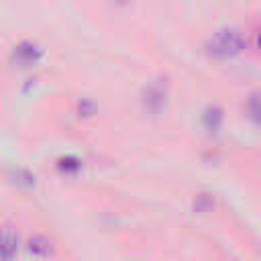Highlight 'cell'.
<instances>
[{"label":"cell","instance_id":"obj_1","mask_svg":"<svg viewBox=\"0 0 261 261\" xmlns=\"http://www.w3.org/2000/svg\"><path fill=\"white\" fill-rule=\"evenodd\" d=\"M245 47H247V37H243L237 29L216 31L206 45L208 53L214 57H234V55L243 53Z\"/></svg>","mask_w":261,"mask_h":261},{"label":"cell","instance_id":"obj_2","mask_svg":"<svg viewBox=\"0 0 261 261\" xmlns=\"http://www.w3.org/2000/svg\"><path fill=\"white\" fill-rule=\"evenodd\" d=\"M39 57H41V49L35 43H20L18 47H14V53H12V59L18 67L35 65Z\"/></svg>","mask_w":261,"mask_h":261},{"label":"cell","instance_id":"obj_3","mask_svg":"<svg viewBox=\"0 0 261 261\" xmlns=\"http://www.w3.org/2000/svg\"><path fill=\"white\" fill-rule=\"evenodd\" d=\"M18 251V232L6 224L0 228V259H12Z\"/></svg>","mask_w":261,"mask_h":261},{"label":"cell","instance_id":"obj_4","mask_svg":"<svg viewBox=\"0 0 261 261\" xmlns=\"http://www.w3.org/2000/svg\"><path fill=\"white\" fill-rule=\"evenodd\" d=\"M165 98H167V90L163 84H151L147 90H145V108L149 112H159L165 104Z\"/></svg>","mask_w":261,"mask_h":261},{"label":"cell","instance_id":"obj_5","mask_svg":"<svg viewBox=\"0 0 261 261\" xmlns=\"http://www.w3.org/2000/svg\"><path fill=\"white\" fill-rule=\"evenodd\" d=\"M27 253L33 255V257H51L55 251H53V243L43 237V234H35L29 239L27 243Z\"/></svg>","mask_w":261,"mask_h":261},{"label":"cell","instance_id":"obj_6","mask_svg":"<svg viewBox=\"0 0 261 261\" xmlns=\"http://www.w3.org/2000/svg\"><path fill=\"white\" fill-rule=\"evenodd\" d=\"M204 120H206V124H208V128H210V130H216V128L220 126L222 114H220V110H218V108H208V112H206Z\"/></svg>","mask_w":261,"mask_h":261}]
</instances>
